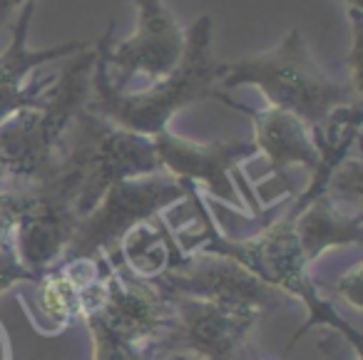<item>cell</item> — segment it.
Returning <instances> with one entry per match:
<instances>
[{
	"instance_id": "44dd1931",
	"label": "cell",
	"mask_w": 363,
	"mask_h": 360,
	"mask_svg": "<svg viewBox=\"0 0 363 360\" xmlns=\"http://www.w3.org/2000/svg\"><path fill=\"white\" fill-rule=\"evenodd\" d=\"M252 360H257V358H252Z\"/></svg>"
},
{
	"instance_id": "ba28073f",
	"label": "cell",
	"mask_w": 363,
	"mask_h": 360,
	"mask_svg": "<svg viewBox=\"0 0 363 360\" xmlns=\"http://www.w3.org/2000/svg\"><path fill=\"white\" fill-rule=\"evenodd\" d=\"M174 320L155 350H184L202 360H252V330L262 310L174 296Z\"/></svg>"
},
{
	"instance_id": "3957f363",
	"label": "cell",
	"mask_w": 363,
	"mask_h": 360,
	"mask_svg": "<svg viewBox=\"0 0 363 360\" xmlns=\"http://www.w3.org/2000/svg\"><path fill=\"white\" fill-rule=\"evenodd\" d=\"M242 82L259 85L272 107L298 117L308 127L323 125L333 110L348 105L346 87L328 80L308 60L298 43H286L274 55L232 67L227 87H237Z\"/></svg>"
},
{
	"instance_id": "9c48e42d",
	"label": "cell",
	"mask_w": 363,
	"mask_h": 360,
	"mask_svg": "<svg viewBox=\"0 0 363 360\" xmlns=\"http://www.w3.org/2000/svg\"><path fill=\"white\" fill-rule=\"evenodd\" d=\"M152 145L160 167H164L169 176L182 184H192L194 179L204 181L214 196L224 199L232 209H242V201L237 199L227 171L244 157H252L257 152L254 145H194L177 140L167 130L157 132Z\"/></svg>"
},
{
	"instance_id": "8992f818",
	"label": "cell",
	"mask_w": 363,
	"mask_h": 360,
	"mask_svg": "<svg viewBox=\"0 0 363 360\" xmlns=\"http://www.w3.org/2000/svg\"><path fill=\"white\" fill-rule=\"evenodd\" d=\"M147 283L155 286L167 298L184 296V298L214 300L239 308H257L262 313L294 305L291 296L267 286L237 261L219 254H187L179 264L169 266L164 274Z\"/></svg>"
},
{
	"instance_id": "6da1fadb",
	"label": "cell",
	"mask_w": 363,
	"mask_h": 360,
	"mask_svg": "<svg viewBox=\"0 0 363 360\" xmlns=\"http://www.w3.org/2000/svg\"><path fill=\"white\" fill-rule=\"evenodd\" d=\"M192 201L197 204L194 221L199 226V234L194 236L197 241L192 246L182 249L184 254L227 256V259L237 261L239 266H244L249 274H254L267 286L284 291L294 300H301L308 308V320L294 333L289 348L296 345L301 340V335L306 330H311L313 325H331L338 333L346 335L356 358H361V330L353 328L343 315H338V310L316 291L311 271H308L311 266H308L306 256L301 251L298 236L294 231V216L289 211L284 216H279L277 221H272L259 234L244 236V239H229V236H222L217 231L207 206L202 204L199 196H194V189H192Z\"/></svg>"
},
{
	"instance_id": "5bb4252c",
	"label": "cell",
	"mask_w": 363,
	"mask_h": 360,
	"mask_svg": "<svg viewBox=\"0 0 363 360\" xmlns=\"http://www.w3.org/2000/svg\"><path fill=\"white\" fill-rule=\"evenodd\" d=\"M33 186H3L0 189V296L16 283H35L38 276L23 266L16 249V229L30 204Z\"/></svg>"
},
{
	"instance_id": "7c38bea8",
	"label": "cell",
	"mask_w": 363,
	"mask_h": 360,
	"mask_svg": "<svg viewBox=\"0 0 363 360\" xmlns=\"http://www.w3.org/2000/svg\"><path fill=\"white\" fill-rule=\"evenodd\" d=\"M294 216V231L298 236V244L306 256L308 266L333 246H361L363 239V224L361 214L343 211L328 199V194L313 196L301 211H289Z\"/></svg>"
},
{
	"instance_id": "2e32d148",
	"label": "cell",
	"mask_w": 363,
	"mask_h": 360,
	"mask_svg": "<svg viewBox=\"0 0 363 360\" xmlns=\"http://www.w3.org/2000/svg\"><path fill=\"white\" fill-rule=\"evenodd\" d=\"M85 325L92 338V360H150L155 353V345L137 343L120 333H112L92 318H85Z\"/></svg>"
},
{
	"instance_id": "52a82bcc",
	"label": "cell",
	"mask_w": 363,
	"mask_h": 360,
	"mask_svg": "<svg viewBox=\"0 0 363 360\" xmlns=\"http://www.w3.org/2000/svg\"><path fill=\"white\" fill-rule=\"evenodd\" d=\"M80 176L65 162L45 181L33 186L30 204L16 229V249L23 266L40 279L62 261L67 244L77 229L75 199Z\"/></svg>"
},
{
	"instance_id": "e0dca14e",
	"label": "cell",
	"mask_w": 363,
	"mask_h": 360,
	"mask_svg": "<svg viewBox=\"0 0 363 360\" xmlns=\"http://www.w3.org/2000/svg\"><path fill=\"white\" fill-rule=\"evenodd\" d=\"M361 274H363V266H361V261H356L351 269L341 271L336 283L331 286L333 293L346 305H351L356 313H361Z\"/></svg>"
},
{
	"instance_id": "277c9868",
	"label": "cell",
	"mask_w": 363,
	"mask_h": 360,
	"mask_svg": "<svg viewBox=\"0 0 363 360\" xmlns=\"http://www.w3.org/2000/svg\"><path fill=\"white\" fill-rule=\"evenodd\" d=\"M65 164L80 176V191L75 199V214L80 219L95 209L115 181L160 169V159L150 140L125 127L107 125L90 112L80 115V137Z\"/></svg>"
},
{
	"instance_id": "ffe728a7",
	"label": "cell",
	"mask_w": 363,
	"mask_h": 360,
	"mask_svg": "<svg viewBox=\"0 0 363 360\" xmlns=\"http://www.w3.org/2000/svg\"><path fill=\"white\" fill-rule=\"evenodd\" d=\"M326 360H331V355H326Z\"/></svg>"
},
{
	"instance_id": "ac0fdd59",
	"label": "cell",
	"mask_w": 363,
	"mask_h": 360,
	"mask_svg": "<svg viewBox=\"0 0 363 360\" xmlns=\"http://www.w3.org/2000/svg\"><path fill=\"white\" fill-rule=\"evenodd\" d=\"M150 360H202L192 353H184V350H155Z\"/></svg>"
},
{
	"instance_id": "9a60e30c",
	"label": "cell",
	"mask_w": 363,
	"mask_h": 360,
	"mask_svg": "<svg viewBox=\"0 0 363 360\" xmlns=\"http://www.w3.org/2000/svg\"><path fill=\"white\" fill-rule=\"evenodd\" d=\"M65 50H52L45 52V55H30V52L23 50L21 38L16 40L13 50L8 55L0 57V122H6V115H11L13 110H21V107L30 105L33 97H28L26 92L21 90V80L33 65H38L40 60H48V57H55Z\"/></svg>"
},
{
	"instance_id": "30bf717a",
	"label": "cell",
	"mask_w": 363,
	"mask_h": 360,
	"mask_svg": "<svg viewBox=\"0 0 363 360\" xmlns=\"http://www.w3.org/2000/svg\"><path fill=\"white\" fill-rule=\"evenodd\" d=\"M105 256H97V259L60 264L48 274H43L35 281V293H33V300H35L33 323H35V328L48 335L70 328L80 313L82 286L95 279L105 269Z\"/></svg>"
},
{
	"instance_id": "7a4b0ae2",
	"label": "cell",
	"mask_w": 363,
	"mask_h": 360,
	"mask_svg": "<svg viewBox=\"0 0 363 360\" xmlns=\"http://www.w3.org/2000/svg\"><path fill=\"white\" fill-rule=\"evenodd\" d=\"M192 184H182L174 176H130L115 181L102 194L97 206L77 221V229L62 254L60 264L80 259H97L105 251L115 249L120 239L142 221L155 219L160 211L187 196ZM57 264V266H60Z\"/></svg>"
},
{
	"instance_id": "5b68a950",
	"label": "cell",
	"mask_w": 363,
	"mask_h": 360,
	"mask_svg": "<svg viewBox=\"0 0 363 360\" xmlns=\"http://www.w3.org/2000/svg\"><path fill=\"white\" fill-rule=\"evenodd\" d=\"M214 75L217 70L209 65L202 43H197L189 60L177 72H172L169 80L147 92H137V95H125L117 87H112L107 82V75L100 70V75L95 77L97 100L92 102V110H100L102 115H107L135 135L155 137L157 132L164 130L167 120L182 105L212 92Z\"/></svg>"
},
{
	"instance_id": "d6986e66",
	"label": "cell",
	"mask_w": 363,
	"mask_h": 360,
	"mask_svg": "<svg viewBox=\"0 0 363 360\" xmlns=\"http://www.w3.org/2000/svg\"><path fill=\"white\" fill-rule=\"evenodd\" d=\"M0 360H8V348H6V340L0 335Z\"/></svg>"
},
{
	"instance_id": "4fadbf2b",
	"label": "cell",
	"mask_w": 363,
	"mask_h": 360,
	"mask_svg": "<svg viewBox=\"0 0 363 360\" xmlns=\"http://www.w3.org/2000/svg\"><path fill=\"white\" fill-rule=\"evenodd\" d=\"M254 125H257V142L267 157L272 159V169L279 176L284 174L286 164H306V167H318V150L313 145V137L308 132V125H303L298 117L289 115L284 110H272L267 112H252Z\"/></svg>"
},
{
	"instance_id": "8fae6325",
	"label": "cell",
	"mask_w": 363,
	"mask_h": 360,
	"mask_svg": "<svg viewBox=\"0 0 363 360\" xmlns=\"http://www.w3.org/2000/svg\"><path fill=\"white\" fill-rule=\"evenodd\" d=\"M110 264H117L125 274L137 281H152L164 274L169 266L179 264L184 259V251L179 249L174 234L164 224L162 216L132 226L115 249L105 251Z\"/></svg>"
}]
</instances>
